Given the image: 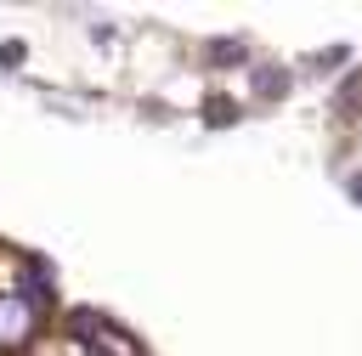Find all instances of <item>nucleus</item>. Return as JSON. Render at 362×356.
Wrapping results in <instances>:
<instances>
[{
	"instance_id": "obj_1",
	"label": "nucleus",
	"mask_w": 362,
	"mask_h": 356,
	"mask_svg": "<svg viewBox=\"0 0 362 356\" xmlns=\"http://www.w3.org/2000/svg\"><path fill=\"white\" fill-rule=\"evenodd\" d=\"M28 333H34V311H28L23 299L0 294V345H23Z\"/></svg>"
}]
</instances>
